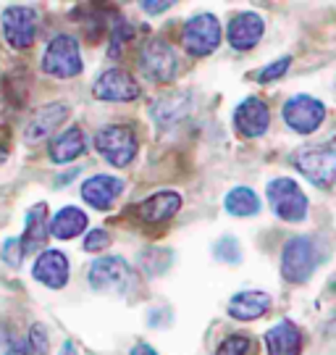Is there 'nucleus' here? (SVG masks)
Returning <instances> with one entry per match:
<instances>
[{
  "instance_id": "1",
  "label": "nucleus",
  "mask_w": 336,
  "mask_h": 355,
  "mask_svg": "<svg viewBox=\"0 0 336 355\" xmlns=\"http://www.w3.org/2000/svg\"><path fill=\"white\" fill-rule=\"evenodd\" d=\"M95 148L98 153L116 168H124L134 161L137 155V137L129 127L121 124H111V127H103L95 137Z\"/></svg>"
},
{
  "instance_id": "2",
  "label": "nucleus",
  "mask_w": 336,
  "mask_h": 355,
  "mask_svg": "<svg viewBox=\"0 0 336 355\" xmlns=\"http://www.w3.org/2000/svg\"><path fill=\"white\" fill-rule=\"evenodd\" d=\"M42 71L55 79H71V76L82 74L79 42L71 35H58L50 40L48 51L42 55Z\"/></svg>"
},
{
  "instance_id": "3",
  "label": "nucleus",
  "mask_w": 336,
  "mask_h": 355,
  "mask_svg": "<svg viewBox=\"0 0 336 355\" xmlns=\"http://www.w3.org/2000/svg\"><path fill=\"white\" fill-rule=\"evenodd\" d=\"M265 195H268V203H271V208H274V214L278 218L292 221V224L305 221V216H308V198H305V192L299 190V184L294 179L289 177L274 179L268 184Z\"/></svg>"
},
{
  "instance_id": "4",
  "label": "nucleus",
  "mask_w": 336,
  "mask_h": 355,
  "mask_svg": "<svg viewBox=\"0 0 336 355\" xmlns=\"http://www.w3.org/2000/svg\"><path fill=\"white\" fill-rule=\"evenodd\" d=\"M294 166L312 184L326 187L336 179V137L324 145H312L294 155Z\"/></svg>"
},
{
  "instance_id": "5",
  "label": "nucleus",
  "mask_w": 336,
  "mask_h": 355,
  "mask_svg": "<svg viewBox=\"0 0 336 355\" xmlns=\"http://www.w3.org/2000/svg\"><path fill=\"white\" fill-rule=\"evenodd\" d=\"M89 284L100 292H116V295H126L134 284V271L118 255H108V258H98L89 266Z\"/></svg>"
},
{
  "instance_id": "6",
  "label": "nucleus",
  "mask_w": 336,
  "mask_h": 355,
  "mask_svg": "<svg viewBox=\"0 0 336 355\" xmlns=\"http://www.w3.org/2000/svg\"><path fill=\"white\" fill-rule=\"evenodd\" d=\"M139 71L148 76L150 82H171L179 74V58H176L174 48L166 40H150L148 45L139 51Z\"/></svg>"
},
{
  "instance_id": "7",
  "label": "nucleus",
  "mask_w": 336,
  "mask_h": 355,
  "mask_svg": "<svg viewBox=\"0 0 336 355\" xmlns=\"http://www.w3.org/2000/svg\"><path fill=\"white\" fill-rule=\"evenodd\" d=\"M312 268H315V248L312 240L299 234L284 245V253H281V274L284 279L292 284H302V282L310 279Z\"/></svg>"
},
{
  "instance_id": "8",
  "label": "nucleus",
  "mask_w": 336,
  "mask_h": 355,
  "mask_svg": "<svg viewBox=\"0 0 336 355\" xmlns=\"http://www.w3.org/2000/svg\"><path fill=\"white\" fill-rule=\"evenodd\" d=\"M37 21L39 13L29 6H11L3 11V35L8 40V45L16 51L32 48V42L37 37Z\"/></svg>"
},
{
  "instance_id": "9",
  "label": "nucleus",
  "mask_w": 336,
  "mask_h": 355,
  "mask_svg": "<svg viewBox=\"0 0 336 355\" xmlns=\"http://www.w3.org/2000/svg\"><path fill=\"white\" fill-rule=\"evenodd\" d=\"M182 40L189 55H211L221 45V24L213 13H197L187 21Z\"/></svg>"
},
{
  "instance_id": "10",
  "label": "nucleus",
  "mask_w": 336,
  "mask_h": 355,
  "mask_svg": "<svg viewBox=\"0 0 336 355\" xmlns=\"http://www.w3.org/2000/svg\"><path fill=\"white\" fill-rule=\"evenodd\" d=\"M326 108L321 101H315L310 95H294L284 103V121L289 129H294L299 135H310L324 124Z\"/></svg>"
},
{
  "instance_id": "11",
  "label": "nucleus",
  "mask_w": 336,
  "mask_h": 355,
  "mask_svg": "<svg viewBox=\"0 0 336 355\" xmlns=\"http://www.w3.org/2000/svg\"><path fill=\"white\" fill-rule=\"evenodd\" d=\"M92 95L98 101L129 103L139 98V85L134 82V76L124 71V69H111V71L98 76V82L92 85Z\"/></svg>"
},
{
  "instance_id": "12",
  "label": "nucleus",
  "mask_w": 336,
  "mask_h": 355,
  "mask_svg": "<svg viewBox=\"0 0 336 355\" xmlns=\"http://www.w3.org/2000/svg\"><path fill=\"white\" fill-rule=\"evenodd\" d=\"M268 124H271V114L260 98H247L234 111V127L245 137H260L268 132Z\"/></svg>"
},
{
  "instance_id": "13",
  "label": "nucleus",
  "mask_w": 336,
  "mask_h": 355,
  "mask_svg": "<svg viewBox=\"0 0 336 355\" xmlns=\"http://www.w3.org/2000/svg\"><path fill=\"white\" fill-rule=\"evenodd\" d=\"M66 119H69V105L66 103H48V105H42L26 121V129H24L26 142H39L42 137L53 135Z\"/></svg>"
},
{
  "instance_id": "14",
  "label": "nucleus",
  "mask_w": 336,
  "mask_h": 355,
  "mask_svg": "<svg viewBox=\"0 0 336 355\" xmlns=\"http://www.w3.org/2000/svg\"><path fill=\"white\" fill-rule=\"evenodd\" d=\"M32 274H35V279L39 284H45L50 290H61V287H66V282H69V258L61 250H45L35 261Z\"/></svg>"
},
{
  "instance_id": "15",
  "label": "nucleus",
  "mask_w": 336,
  "mask_h": 355,
  "mask_svg": "<svg viewBox=\"0 0 336 355\" xmlns=\"http://www.w3.org/2000/svg\"><path fill=\"white\" fill-rule=\"evenodd\" d=\"M179 208H182V195L174 190H163L150 195L148 200H142L134 208V214H137V218L148 221V224H161V221L174 218L179 214Z\"/></svg>"
},
{
  "instance_id": "16",
  "label": "nucleus",
  "mask_w": 336,
  "mask_h": 355,
  "mask_svg": "<svg viewBox=\"0 0 336 355\" xmlns=\"http://www.w3.org/2000/svg\"><path fill=\"white\" fill-rule=\"evenodd\" d=\"M263 32H265V24H263V19L258 13H237L231 19V24H229V42H231L234 51H249V48H255L260 42Z\"/></svg>"
},
{
  "instance_id": "17",
  "label": "nucleus",
  "mask_w": 336,
  "mask_h": 355,
  "mask_svg": "<svg viewBox=\"0 0 336 355\" xmlns=\"http://www.w3.org/2000/svg\"><path fill=\"white\" fill-rule=\"evenodd\" d=\"M189 105H192L189 92H163L150 105V116L155 119L158 127H168V124H176L179 119L187 116Z\"/></svg>"
},
{
  "instance_id": "18",
  "label": "nucleus",
  "mask_w": 336,
  "mask_h": 355,
  "mask_svg": "<svg viewBox=\"0 0 336 355\" xmlns=\"http://www.w3.org/2000/svg\"><path fill=\"white\" fill-rule=\"evenodd\" d=\"M121 192H124V182L116 177H108V174L89 177L87 182L82 184V198H85L92 208H98V211L111 208L113 200H116Z\"/></svg>"
},
{
  "instance_id": "19",
  "label": "nucleus",
  "mask_w": 336,
  "mask_h": 355,
  "mask_svg": "<svg viewBox=\"0 0 336 355\" xmlns=\"http://www.w3.org/2000/svg\"><path fill=\"white\" fill-rule=\"evenodd\" d=\"M85 153H87V137L79 127H69L66 132L55 135L50 142V158L55 164H71Z\"/></svg>"
},
{
  "instance_id": "20",
  "label": "nucleus",
  "mask_w": 336,
  "mask_h": 355,
  "mask_svg": "<svg viewBox=\"0 0 336 355\" xmlns=\"http://www.w3.org/2000/svg\"><path fill=\"white\" fill-rule=\"evenodd\" d=\"M268 308H271V297L265 292L247 290L229 300V316L237 318V321H255V318L265 316Z\"/></svg>"
},
{
  "instance_id": "21",
  "label": "nucleus",
  "mask_w": 336,
  "mask_h": 355,
  "mask_svg": "<svg viewBox=\"0 0 336 355\" xmlns=\"http://www.w3.org/2000/svg\"><path fill=\"white\" fill-rule=\"evenodd\" d=\"M268 355H299L302 353V331L292 321H281L265 334Z\"/></svg>"
},
{
  "instance_id": "22",
  "label": "nucleus",
  "mask_w": 336,
  "mask_h": 355,
  "mask_svg": "<svg viewBox=\"0 0 336 355\" xmlns=\"http://www.w3.org/2000/svg\"><path fill=\"white\" fill-rule=\"evenodd\" d=\"M48 205L45 203H37L29 208V214H26V227H24V234H21V250L24 255H32L37 253L39 248H42V242H45V234H48Z\"/></svg>"
},
{
  "instance_id": "23",
  "label": "nucleus",
  "mask_w": 336,
  "mask_h": 355,
  "mask_svg": "<svg viewBox=\"0 0 336 355\" xmlns=\"http://www.w3.org/2000/svg\"><path fill=\"white\" fill-rule=\"evenodd\" d=\"M85 229H87V216H85V211H79L76 205L61 208L58 214L53 216V221H50V234L55 240H74Z\"/></svg>"
},
{
  "instance_id": "24",
  "label": "nucleus",
  "mask_w": 336,
  "mask_h": 355,
  "mask_svg": "<svg viewBox=\"0 0 336 355\" xmlns=\"http://www.w3.org/2000/svg\"><path fill=\"white\" fill-rule=\"evenodd\" d=\"M226 211L231 216H239V218H247V216H255L260 211V200L258 195L249 190V187H234V190L226 195Z\"/></svg>"
},
{
  "instance_id": "25",
  "label": "nucleus",
  "mask_w": 336,
  "mask_h": 355,
  "mask_svg": "<svg viewBox=\"0 0 336 355\" xmlns=\"http://www.w3.org/2000/svg\"><path fill=\"white\" fill-rule=\"evenodd\" d=\"M213 253L224 263H239L242 261V248H239V242L234 237H221L213 245Z\"/></svg>"
},
{
  "instance_id": "26",
  "label": "nucleus",
  "mask_w": 336,
  "mask_h": 355,
  "mask_svg": "<svg viewBox=\"0 0 336 355\" xmlns=\"http://www.w3.org/2000/svg\"><path fill=\"white\" fill-rule=\"evenodd\" d=\"M132 35H134V29H132V24H126V21H118L116 26H111V51L108 53H111L113 58L121 53V48L132 40Z\"/></svg>"
},
{
  "instance_id": "27",
  "label": "nucleus",
  "mask_w": 336,
  "mask_h": 355,
  "mask_svg": "<svg viewBox=\"0 0 336 355\" xmlns=\"http://www.w3.org/2000/svg\"><path fill=\"white\" fill-rule=\"evenodd\" d=\"M249 353V340L242 337V334H231L226 337L224 343L218 345L215 355H247Z\"/></svg>"
},
{
  "instance_id": "28",
  "label": "nucleus",
  "mask_w": 336,
  "mask_h": 355,
  "mask_svg": "<svg viewBox=\"0 0 336 355\" xmlns=\"http://www.w3.org/2000/svg\"><path fill=\"white\" fill-rule=\"evenodd\" d=\"M29 355H48V331L42 324H35L29 331Z\"/></svg>"
},
{
  "instance_id": "29",
  "label": "nucleus",
  "mask_w": 336,
  "mask_h": 355,
  "mask_svg": "<svg viewBox=\"0 0 336 355\" xmlns=\"http://www.w3.org/2000/svg\"><path fill=\"white\" fill-rule=\"evenodd\" d=\"M111 245V237L105 229H92L87 237H85V250L87 253H98V250H105Z\"/></svg>"
},
{
  "instance_id": "30",
  "label": "nucleus",
  "mask_w": 336,
  "mask_h": 355,
  "mask_svg": "<svg viewBox=\"0 0 336 355\" xmlns=\"http://www.w3.org/2000/svg\"><path fill=\"white\" fill-rule=\"evenodd\" d=\"M289 64H292V58H278V61H274L271 66H265L260 74H258V82H274V79H278V76L287 74Z\"/></svg>"
},
{
  "instance_id": "31",
  "label": "nucleus",
  "mask_w": 336,
  "mask_h": 355,
  "mask_svg": "<svg viewBox=\"0 0 336 355\" xmlns=\"http://www.w3.org/2000/svg\"><path fill=\"white\" fill-rule=\"evenodd\" d=\"M3 255H6V261H8L11 266H19V263H21V255H24V250H21V242L11 237V240L3 245Z\"/></svg>"
},
{
  "instance_id": "32",
  "label": "nucleus",
  "mask_w": 336,
  "mask_h": 355,
  "mask_svg": "<svg viewBox=\"0 0 336 355\" xmlns=\"http://www.w3.org/2000/svg\"><path fill=\"white\" fill-rule=\"evenodd\" d=\"M171 6H174V3H168V0H150V3L145 0V3H142V8L148 13H163V11H168Z\"/></svg>"
},
{
  "instance_id": "33",
  "label": "nucleus",
  "mask_w": 336,
  "mask_h": 355,
  "mask_svg": "<svg viewBox=\"0 0 336 355\" xmlns=\"http://www.w3.org/2000/svg\"><path fill=\"white\" fill-rule=\"evenodd\" d=\"M6 355H29V343L11 340V345H8V353H6Z\"/></svg>"
},
{
  "instance_id": "34",
  "label": "nucleus",
  "mask_w": 336,
  "mask_h": 355,
  "mask_svg": "<svg viewBox=\"0 0 336 355\" xmlns=\"http://www.w3.org/2000/svg\"><path fill=\"white\" fill-rule=\"evenodd\" d=\"M132 355H158V353H155L148 343H137L134 347H132Z\"/></svg>"
},
{
  "instance_id": "35",
  "label": "nucleus",
  "mask_w": 336,
  "mask_h": 355,
  "mask_svg": "<svg viewBox=\"0 0 336 355\" xmlns=\"http://www.w3.org/2000/svg\"><path fill=\"white\" fill-rule=\"evenodd\" d=\"M61 355H79V353H76V345L74 343H66V345H63Z\"/></svg>"
},
{
  "instance_id": "36",
  "label": "nucleus",
  "mask_w": 336,
  "mask_h": 355,
  "mask_svg": "<svg viewBox=\"0 0 336 355\" xmlns=\"http://www.w3.org/2000/svg\"><path fill=\"white\" fill-rule=\"evenodd\" d=\"M326 331H328V334H336V318H334V321H328V324H326Z\"/></svg>"
},
{
  "instance_id": "37",
  "label": "nucleus",
  "mask_w": 336,
  "mask_h": 355,
  "mask_svg": "<svg viewBox=\"0 0 336 355\" xmlns=\"http://www.w3.org/2000/svg\"><path fill=\"white\" fill-rule=\"evenodd\" d=\"M3 161H6V150H3V148H0V164H3Z\"/></svg>"
}]
</instances>
